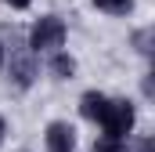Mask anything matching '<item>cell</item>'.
<instances>
[{
  "mask_svg": "<svg viewBox=\"0 0 155 152\" xmlns=\"http://www.w3.org/2000/svg\"><path fill=\"white\" fill-rule=\"evenodd\" d=\"M134 123H137L134 102H126V98H108V109L101 116V130H105L108 138H123V141H126V134L134 130Z\"/></svg>",
  "mask_w": 155,
  "mask_h": 152,
  "instance_id": "obj_1",
  "label": "cell"
},
{
  "mask_svg": "<svg viewBox=\"0 0 155 152\" xmlns=\"http://www.w3.org/2000/svg\"><path fill=\"white\" fill-rule=\"evenodd\" d=\"M65 43V22L58 18V15H43L33 22V29H29V47L33 51H58Z\"/></svg>",
  "mask_w": 155,
  "mask_h": 152,
  "instance_id": "obj_2",
  "label": "cell"
},
{
  "mask_svg": "<svg viewBox=\"0 0 155 152\" xmlns=\"http://www.w3.org/2000/svg\"><path fill=\"white\" fill-rule=\"evenodd\" d=\"M43 145H47V152H76V130H72L69 123L54 119V123H47V130H43Z\"/></svg>",
  "mask_w": 155,
  "mask_h": 152,
  "instance_id": "obj_3",
  "label": "cell"
},
{
  "mask_svg": "<svg viewBox=\"0 0 155 152\" xmlns=\"http://www.w3.org/2000/svg\"><path fill=\"white\" fill-rule=\"evenodd\" d=\"M36 76H40V65L33 62V58H25V54L11 58V80H15L18 87H33Z\"/></svg>",
  "mask_w": 155,
  "mask_h": 152,
  "instance_id": "obj_4",
  "label": "cell"
},
{
  "mask_svg": "<svg viewBox=\"0 0 155 152\" xmlns=\"http://www.w3.org/2000/svg\"><path fill=\"white\" fill-rule=\"evenodd\" d=\"M105 109H108V98H105L101 91H87V94L79 98V112L87 116V119H94V123H101Z\"/></svg>",
  "mask_w": 155,
  "mask_h": 152,
  "instance_id": "obj_5",
  "label": "cell"
},
{
  "mask_svg": "<svg viewBox=\"0 0 155 152\" xmlns=\"http://www.w3.org/2000/svg\"><path fill=\"white\" fill-rule=\"evenodd\" d=\"M51 73L58 76V80H72V73H76V58L65 54V51H58V54L51 58Z\"/></svg>",
  "mask_w": 155,
  "mask_h": 152,
  "instance_id": "obj_6",
  "label": "cell"
},
{
  "mask_svg": "<svg viewBox=\"0 0 155 152\" xmlns=\"http://www.w3.org/2000/svg\"><path fill=\"white\" fill-rule=\"evenodd\" d=\"M94 7H101L108 15H130L134 11V0H94Z\"/></svg>",
  "mask_w": 155,
  "mask_h": 152,
  "instance_id": "obj_7",
  "label": "cell"
},
{
  "mask_svg": "<svg viewBox=\"0 0 155 152\" xmlns=\"http://www.w3.org/2000/svg\"><path fill=\"white\" fill-rule=\"evenodd\" d=\"M94 152H130V149H126L123 138H108V134H101V138L94 141Z\"/></svg>",
  "mask_w": 155,
  "mask_h": 152,
  "instance_id": "obj_8",
  "label": "cell"
},
{
  "mask_svg": "<svg viewBox=\"0 0 155 152\" xmlns=\"http://www.w3.org/2000/svg\"><path fill=\"white\" fill-rule=\"evenodd\" d=\"M148 36H152V29H141V33H137V51H144V54H148V51H152V47H148Z\"/></svg>",
  "mask_w": 155,
  "mask_h": 152,
  "instance_id": "obj_9",
  "label": "cell"
},
{
  "mask_svg": "<svg viewBox=\"0 0 155 152\" xmlns=\"http://www.w3.org/2000/svg\"><path fill=\"white\" fill-rule=\"evenodd\" d=\"M4 4H7V7H15V11H25L33 0H4Z\"/></svg>",
  "mask_w": 155,
  "mask_h": 152,
  "instance_id": "obj_10",
  "label": "cell"
},
{
  "mask_svg": "<svg viewBox=\"0 0 155 152\" xmlns=\"http://www.w3.org/2000/svg\"><path fill=\"white\" fill-rule=\"evenodd\" d=\"M137 152H152V138H144V141H141V149Z\"/></svg>",
  "mask_w": 155,
  "mask_h": 152,
  "instance_id": "obj_11",
  "label": "cell"
},
{
  "mask_svg": "<svg viewBox=\"0 0 155 152\" xmlns=\"http://www.w3.org/2000/svg\"><path fill=\"white\" fill-rule=\"evenodd\" d=\"M4 134H7V123H4V116H0V145H4Z\"/></svg>",
  "mask_w": 155,
  "mask_h": 152,
  "instance_id": "obj_12",
  "label": "cell"
},
{
  "mask_svg": "<svg viewBox=\"0 0 155 152\" xmlns=\"http://www.w3.org/2000/svg\"><path fill=\"white\" fill-rule=\"evenodd\" d=\"M4 58H7V54H4V43H0V65H4Z\"/></svg>",
  "mask_w": 155,
  "mask_h": 152,
  "instance_id": "obj_13",
  "label": "cell"
}]
</instances>
